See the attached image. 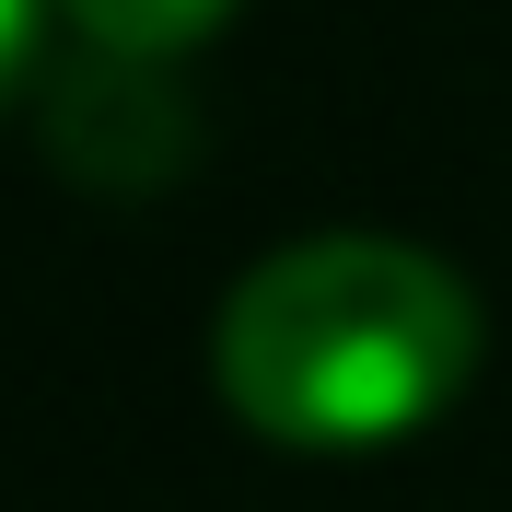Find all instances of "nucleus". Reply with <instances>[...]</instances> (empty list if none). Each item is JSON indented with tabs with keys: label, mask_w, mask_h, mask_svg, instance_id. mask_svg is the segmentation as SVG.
Masks as SVG:
<instances>
[{
	"label": "nucleus",
	"mask_w": 512,
	"mask_h": 512,
	"mask_svg": "<svg viewBox=\"0 0 512 512\" xmlns=\"http://www.w3.org/2000/svg\"><path fill=\"white\" fill-rule=\"evenodd\" d=\"M222 12H233V0H70L82 47L117 59V70H152V59H175V47H198Z\"/></svg>",
	"instance_id": "2"
},
{
	"label": "nucleus",
	"mask_w": 512,
	"mask_h": 512,
	"mask_svg": "<svg viewBox=\"0 0 512 512\" xmlns=\"http://www.w3.org/2000/svg\"><path fill=\"white\" fill-rule=\"evenodd\" d=\"M24 47H35V0H0V94L24 82Z\"/></svg>",
	"instance_id": "3"
},
{
	"label": "nucleus",
	"mask_w": 512,
	"mask_h": 512,
	"mask_svg": "<svg viewBox=\"0 0 512 512\" xmlns=\"http://www.w3.org/2000/svg\"><path fill=\"white\" fill-rule=\"evenodd\" d=\"M210 373L268 443L373 454L454 408V384L478 373V303L443 256L396 233H315L233 280Z\"/></svg>",
	"instance_id": "1"
}]
</instances>
